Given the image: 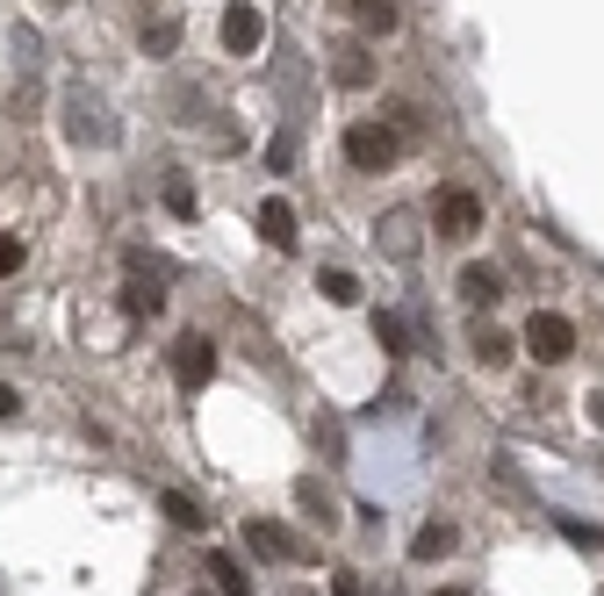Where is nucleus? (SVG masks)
I'll return each mask as SVG.
<instances>
[{
  "instance_id": "f257e3e1",
  "label": "nucleus",
  "mask_w": 604,
  "mask_h": 596,
  "mask_svg": "<svg viewBox=\"0 0 604 596\" xmlns=\"http://www.w3.org/2000/svg\"><path fill=\"white\" fill-rule=\"evenodd\" d=\"M345 158L360 172H389L396 166V130H389V122H353V130H345Z\"/></svg>"
},
{
  "instance_id": "f03ea898",
  "label": "nucleus",
  "mask_w": 604,
  "mask_h": 596,
  "mask_svg": "<svg viewBox=\"0 0 604 596\" xmlns=\"http://www.w3.org/2000/svg\"><path fill=\"white\" fill-rule=\"evenodd\" d=\"M431 223H439V238H475V230H483V194L439 188L431 194Z\"/></svg>"
},
{
  "instance_id": "7ed1b4c3",
  "label": "nucleus",
  "mask_w": 604,
  "mask_h": 596,
  "mask_svg": "<svg viewBox=\"0 0 604 596\" xmlns=\"http://www.w3.org/2000/svg\"><path fill=\"white\" fill-rule=\"evenodd\" d=\"M525 353L547 359V367H561V359L576 353V324H569V317H554V309H540L533 324H525Z\"/></svg>"
},
{
  "instance_id": "20e7f679",
  "label": "nucleus",
  "mask_w": 604,
  "mask_h": 596,
  "mask_svg": "<svg viewBox=\"0 0 604 596\" xmlns=\"http://www.w3.org/2000/svg\"><path fill=\"white\" fill-rule=\"evenodd\" d=\"M267 44V15H259V0H230L224 8V51L230 58H252Z\"/></svg>"
},
{
  "instance_id": "39448f33",
  "label": "nucleus",
  "mask_w": 604,
  "mask_h": 596,
  "mask_svg": "<svg viewBox=\"0 0 604 596\" xmlns=\"http://www.w3.org/2000/svg\"><path fill=\"white\" fill-rule=\"evenodd\" d=\"M209 374H216V345L194 338V331L188 338H173V381L194 395V389H209Z\"/></svg>"
},
{
  "instance_id": "423d86ee",
  "label": "nucleus",
  "mask_w": 604,
  "mask_h": 596,
  "mask_svg": "<svg viewBox=\"0 0 604 596\" xmlns=\"http://www.w3.org/2000/svg\"><path fill=\"white\" fill-rule=\"evenodd\" d=\"M259 238L274 245V252H295V208L281 202V194H267V202H259Z\"/></svg>"
},
{
  "instance_id": "0eeeda50",
  "label": "nucleus",
  "mask_w": 604,
  "mask_h": 596,
  "mask_svg": "<svg viewBox=\"0 0 604 596\" xmlns=\"http://www.w3.org/2000/svg\"><path fill=\"white\" fill-rule=\"evenodd\" d=\"M245 546H252L259 561H288V553H295V539L274 525V517H252V525H245Z\"/></svg>"
},
{
  "instance_id": "6e6552de",
  "label": "nucleus",
  "mask_w": 604,
  "mask_h": 596,
  "mask_svg": "<svg viewBox=\"0 0 604 596\" xmlns=\"http://www.w3.org/2000/svg\"><path fill=\"white\" fill-rule=\"evenodd\" d=\"M497 295H504V273H497V266H467V273H461V302H467V309H489Z\"/></svg>"
},
{
  "instance_id": "1a4fd4ad",
  "label": "nucleus",
  "mask_w": 604,
  "mask_h": 596,
  "mask_svg": "<svg viewBox=\"0 0 604 596\" xmlns=\"http://www.w3.org/2000/svg\"><path fill=\"white\" fill-rule=\"evenodd\" d=\"M453 546H461V532H453V525H425L411 539V561H447Z\"/></svg>"
},
{
  "instance_id": "9d476101",
  "label": "nucleus",
  "mask_w": 604,
  "mask_h": 596,
  "mask_svg": "<svg viewBox=\"0 0 604 596\" xmlns=\"http://www.w3.org/2000/svg\"><path fill=\"white\" fill-rule=\"evenodd\" d=\"M209 575H216V589H224V596H252V575H245L238 553H209Z\"/></svg>"
},
{
  "instance_id": "9b49d317",
  "label": "nucleus",
  "mask_w": 604,
  "mask_h": 596,
  "mask_svg": "<svg viewBox=\"0 0 604 596\" xmlns=\"http://www.w3.org/2000/svg\"><path fill=\"white\" fill-rule=\"evenodd\" d=\"M353 22H360L367 36H389L396 29V0H353Z\"/></svg>"
},
{
  "instance_id": "f8f14e48",
  "label": "nucleus",
  "mask_w": 604,
  "mask_h": 596,
  "mask_svg": "<svg viewBox=\"0 0 604 596\" xmlns=\"http://www.w3.org/2000/svg\"><path fill=\"white\" fill-rule=\"evenodd\" d=\"M317 288H324V302H339V309H353V302H360V281H353V273H345V266L317 273Z\"/></svg>"
},
{
  "instance_id": "ddd939ff",
  "label": "nucleus",
  "mask_w": 604,
  "mask_h": 596,
  "mask_svg": "<svg viewBox=\"0 0 604 596\" xmlns=\"http://www.w3.org/2000/svg\"><path fill=\"white\" fill-rule=\"evenodd\" d=\"M166 517H173L180 532H202V525H209L202 503H194V496H180V489H166Z\"/></svg>"
},
{
  "instance_id": "4468645a",
  "label": "nucleus",
  "mask_w": 604,
  "mask_h": 596,
  "mask_svg": "<svg viewBox=\"0 0 604 596\" xmlns=\"http://www.w3.org/2000/svg\"><path fill=\"white\" fill-rule=\"evenodd\" d=\"M173 44H180V15H158L152 29H144V58H166Z\"/></svg>"
},
{
  "instance_id": "2eb2a0df",
  "label": "nucleus",
  "mask_w": 604,
  "mask_h": 596,
  "mask_svg": "<svg viewBox=\"0 0 604 596\" xmlns=\"http://www.w3.org/2000/svg\"><path fill=\"white\" fill-rule=\"evenodd\" d=\"M295 503H303V511H310V517H317V525H339V517H331V496H324V489H317V481H310V475L295 481Z\"/></svg>"
},
{
  "instance_id": "dca6fc26",
  "label": "nucleus",
  "mask_w": 604,
  "mask_h": 596,
  "mask_svg": "<svg viewBox=\"0 0 604 596\" xmlns=\"http://www.w3.org/2000/svg\"><path fill=\"white\" fill-rule=\"evenodd\" d=\"M72 136H108V122H102V108L86 102V94H80V102H72Z\"/></svg>"
},
{
  "instance_id": "f3484780",
  "label": "nucleus",
  "mask_w": 604,
  "mask_h": 596,
  "mask_svg": "<svg viewBox=\"0 0 604 596\" xmlns=\"http://www.w3.org/2000/svg\"><path fill=\"white\" fill-rule=\"evenodd\" d=\"M475 359H483V367H504V359H511V338H504V331H483V338H475Z\"/></svg>"
},
{
  "instance_id": "a211bd4d",
  "label": "nucleus",
  "mask_w": 604,
  "mask_h": 596,
  "mask_svg": "<svg viewBox=\"0 0 604 596\" xmlns=\"http://www.w3.org/2000/svg\"><path fill=\"white\" fill-rule=\"evenodd\" d=\"M166 208L173 216H194V188L180 180V172H166Z\"/></svg>"
},
{
  "instance_id": "6ab92c4d",
  "label": "nucleus",
  "mask_w": 604,
  "mask_h": 596,
  "mask_svg": "<svg viewBox=\"0 0 604 596\" xmlns=\"http://www.w3.org/2000/svg\"><path fill=\"white\" fill-rule=\"evenodd\" d=\"M375 338L381 353H403V317H375Z\"/></svg>"
},
{
  "instance_id": "aec40b11",
  "label": "nucleus",
  "mask_w": 604,
  "mask_h": 596,
  "mask_svg": "<svg viewBox=\"0 0 604 596\" xmlns=\"http://www.w3.org/2000/svg\"><path fill=\"white\" fill-rule=\"evenodd\" d=\"M22 259H29V252H22V238H8V230H0V281H8V273H22Z\"/></svg>"
},
{
  "instance_id": "412c9836",
  "label": "nucleus",
  "mask_w": 604,
  "mask_h": 596,
  "mask_svg": "<svg viewBox=\"0 0 604 596\" xmlns=\"http://www.w3.org/2000/svg\"><path fill=\"white\" fill-rule=\"evenodd\" d=\"M367 72H375L367 58H345V65H339V80H345V86H367Z\"/></svg>"
},
{
  "instance_id": "4be33fe9",
  "label": "nucleus",
  "mask_w": 604,
  "mask_h": 596,
  "mask_svg": "<svg viewBox=\"0 0 604 596\" xmlns=\"http://www.w3.org/2000/svg\"><path fill=\"white\" fill-rule=\"evenodd\" d=\"M15 409H22V395L8 389V381H0V417H15Z\"/></svg>"
},
{
  "instance_id": "5701e85b",
  "label": "nucleus",
  "mask_w": 604,
  "mask_h": 596,
  "mask_svg": "<svg viewBox=\"0 0 604 596\" xmlns=\"http://www.w3.org/2000/svg\"><path fill=\"white\" fill-rule=\"evenodd\" d=\"M331 596H360V582H353V575H331Z\"/></svg>"
},
{
  "instance_id": "b1692460",
  "label": "nucleus",
  "mask_w": 604,
  "mask_h": 596,
  "mask_svg": "<svg viewBox=\"0 0 604 596\" xmlns=\"http://www.w3.org/2000/svg\"><path fill=\"white\" fill-rule=\"evenodd\" d=\"M590 425H597V431H604V389H597V395H590Z\"/></svg>"
},
{
  "instance_id": "393cba45",
  "label": "nucleus",
  "mask_w": 604,
  "mask_h": 596,
  "mask_svg": "<svg viewBox=\"0 0 604 596\" xmlns=\"http://www.w3.org/2000/svg\"><path fill=\"white\" fill-rule=\"evenodd\" d=\"M439 596H467V589H439Z\"/></svg>"
}]
</instances>
